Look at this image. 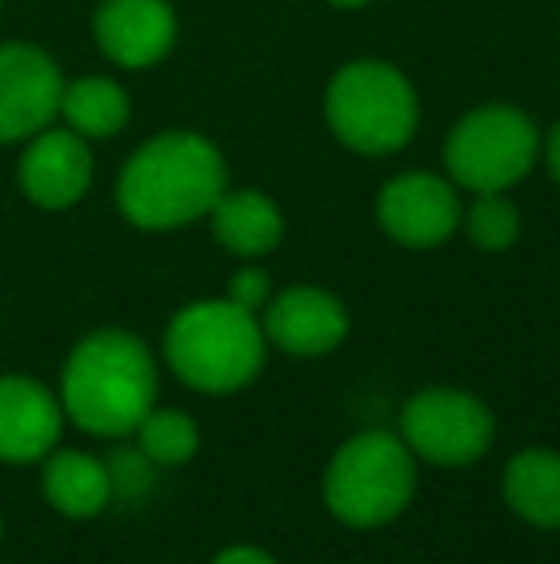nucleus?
Wrapping results in <instances>:
<instances>
[{
	"instance_id": "f257e3e1",
	"label": "nucleus",
	"mask_w": 560,
	"mask_h": 564,
	"mask_svg": "<svg viewBox=\"0 0 560 564\" xmlns=\"http://www.w3.org/2000/svg\"><path fill=\"white\" fill-rule=\"evenodd\" d=\"M58 400L66 423L92 438H128L157 403V365L128 330H92L62 365Z\"/></svg>"
},
{
	"instance_id": "f03ea898",
	"label": "nucleus",
	"mask_w": 560,
	"mask_h": 564,
	"mask_svg": "<svg viewBox=\"0 0 560 564\" xmlns=\"http://www.w3.org/2000/svg\"><path fill=\"white\" fill-rule=\"evenodd\" d=\"M227 193V165L208 139L169 131L150 139L120 177V212L142 230H173L211 216Z\"/></svg>"
},
{
	"instance_id": "7ed1b4c3",
	"label": "nucleus",
	"mask_w": 560,
	"mask_h": 564,
	"mask_svg": "<svg viewBox=\"0 0 560 564\" xmlns=\"http://www.w3.org/2000/svg\"><path fill=\"white\" fill-rule=\"evenodd\" d=\"M165 361L173 377L204 395L242 392L265 365V330L254 312L231 300H200L165 327Z\"/></svg>"
},
{
	"instance_id": "20e7f679",
	"label": "nucleus",
	"mask_w": 560,
	"mask_h": 564,
	"mask_svg": "<svg viewBox=\"0 0 560 564\" xmlns=\"http://www.w3.org/2000/svg\"><path fill=\"white\" fill-rule=\"evenodd\" d=\"M419 488V465L392 431H361L334 449L322 476V503L342 527L376 530L396 522Z\"/></svg>"
},
{
	"instance_id": "39448f33",
	"label": "nucleus",
	"mask_w": 560,
	"mask_h": 564,
	"mask_svg": "<svg viewBox=\"0 0 560 564\" xmlns=\"http://www.w3.org/2000/svg\"><path fill=\"white\" fill-rule=\"evenodd\" d=\"M334 134L358 154H392L415 134L419 105L407 77L388 62H350L327 93Z\"/></svg>"
},
{
	"instance_id": "423d86ee",
	"label": "nucleus",
	"mask_w": 560,
	"mask_h": 564,
	"mask_svg": "<svg viewBox=\"0 0 560 564\" xmlns=\"http://www.w3.org/2000/svg\"><path fill=\"white\" fill-rule=\"evenodd\" d=\"M538 154V131L518 108H480L453 127L446 147L449 173L472 193H503L523 181Z\"/></svg>"
},
{
	"instance_id": "0eeeda50",
	"label": "nucleus",
	"mask_w": 560,
	"mask_h": 564,
	"mask_svg": "<svg viewBox=\"0 0 560 564\" xmlns=\"http://www.w3.org/2000/svg\"><path fill=\"white\" fill-rule=\"evenodd\" d=\"M399 438L415 460L441 468L476 465L495 442V415L484 400L461 388L433 384L415 392L399 411Z\"/></svg>"
},
{
	"instance_id": "6e6552de",
	"label": "nucleus",
	"mask_w": 560,
	"mask_h": 564,
	"mask_svg": "<svg viewBox=\"0 0 560 564\" xmlns=\"http://www.w3.org/2000/svg\"><path fill=\"white\" fill-rule=\"evenodd\" d=\"M62 74L39 46H0V142L31 139L62 112Z\"/></svg>"
},
{
	"instance_id": "1a4fd4ad",
	"label": "nucleus",
	"mask_w": 560,
	"mask_h": 564,
	"mask_svg": "<svg viewBox=\"0 0 560 564\" xmlns=\"http://www.w3.org/2000/svg\"><path fill=\"white\" fill-rule=\"evenodd\" d=\"M66 411L58 392L35 377H0V465H35L62 442Z\"/></svg>"
},
{
	"instance_id": "9d476101",
	"label": "nucleus",
	"mask_w": 560,
	"mask_h": 564,
	"mask_svg": "<svg viewBox=\"0 0 560 564\" xmlns=\"http://www.w3.org/2000/svg\"><path fill=\"white\" fill-rule=\"evenodd\" d=\"M376 219L396 242L426 250L453 235L461 224V204L453 188L433 173H404L381 193Z\"/></svg>"
},
{
	"instance_id": "9b49d317",
	"label": "nucleus",
	"mask_w": 560,
	"mask_h": 564,
	"mask_svg": "<svg viewBox=\"0 0 560 564\" xmlns=\"http://www.w3.org/2000/svg\"><path fill=\"white\" fill-rule=\"evenodd\" d=\"M262 330L265 341H273L284 354L322 357L350 335V315H345L342 300L330 296L327 289L296 284V289H284L277 300H270Z\"/></svg>"
},
{
	"instance_id": "f8f14e48",
	"label": "nucleus",
	"mask_w": 560,
	"mask_h": 564,
	"mask_svg": "<svg viewBox=\"0 0 560 564\" xmlns=\"http://www.w3.org/2000/svg\"><path fill=\"white\" fill-rule=\"evenodd\" d=\"M92 158L77 131H39L20 162V188L39 208H69L89 193Z\"/></svg>"
},
{
	"instance_id": "ddd939ff",
	"label": "nucleus",
	"mask_w": 560,
	"mask_h": 564,
	"mask_svg": "<svg viewBox=\"0 0 560 564\" xmlns=\"http://www.w3.org/2000/svg\"><path fill=\"white\" fill-rule=\"evenodd\" d=\"M177 35V20L165 0H105L97 12V43L112 62L146 69L162 62Z\"/></svg>"
},
{
	"instance_id": "4468645a",
	"label": "nucleus",
	"mask_w": 560,
	"mask_h": 564,
	"mask_svg": "<svg viewBox=\"0 0 560 564\" xmlns=\"http://www.w3.org/2000/svg\"><path fill=\"white\" fill-rule=\"evenodd\" d=\"M43 499L62 519H97L112 503V476L85 449H54L43 460Z\"/></svg>"
},
{
	"instance_id": "2eb2a0df",
	"label": "nucleus",
	"mask_w": 560,
	"mask_h": 564,
	"mask_svg": "<svg viewBox=\"0 0 560 564\" xmlns=\"http://www.w3.org/2000/svg\"><path fill=\"white\" fill-rule=\"evenodd\" d=\"M503 499L523 522L538 530H560V453L526 446L503 468Z\"/></svg>"
},
{
	"instance_id": "dca6fc26",
	"label": "nucleus",
	"mask_w": 560,
	"mask_h": 564,
	"mask_svg": "<svg viewBox=\"0 0 560 564\" xmlns=\"http://www.w3.org/2000/svg\"><path fill=\"white\" fill-rule=\"evenodd\" d=\"M211 230L219 246L239 258H262L277 250L284 235V219L277 204L262 193H223L211 208Z\"/></svg>"
},
{
	"instance_id": "f3484780",
	"label": "nucleus",
	"mask_w": 560,
	"mask_h": 564,
	"mask_svg": "<svg viewBox=\"0 0 560 564\" xmlns=\"http://www.w3.org/2000/svg\"><path fill=\"white\" fill-rule=\"evenodd\" d=\"M62 116L81 139H108L128 123V93L108 77H81L62 89Z\"/></svg>"
},
{
	"instance_id": "a211bd4d",
	"label": "nucleus",
	"mask_w": 560,
	"mask_h": 564,
	"mask_svg": "<svg viewBox=\"0 0 560 564\" xmlns=\"http://www.w3.org/2000/svg\"><path fill=\"white\" fill-rule=\"evenodd\" d=\"M135 446L154 460L157 468L188 465L200 449V426L180 408H150V415L135 426Z\"/></svg>"
},
{
	"instance_id": "6ab92c4d",
	"label": "nucleus",
	"mask_w": 560,
	"mask_h": 564,
	"mask_svg": "<svg viewBox=\"0 0 560 564\" xmlns=\"http://www.w3.org/2000/svg\"><path fill=\"white\" fill-rule=\"evenodd\" d=\"M469 238L487 253L510 250L518 238V212L503 193H476V204L464 216Z\"/></svg>"
},
{
	"instance_id": "aec40b11",
	"label": "nucleus",
	"mask_w": 560,
	"mask_h": 564,
	"mask_svg": "<svg viewBox=\"0 0 560 564\" xmlns=\"http://www.w3.org/2000/svg\"><path fill=\"white\" fill-rule=\"evenodd\" d=\"M108 465V476H112V499H123V503H142L154 488V460L146 457L139 446L135 449H120L112 453Z\"/></svg>"
},
{
	"instance_id": "412c9836",
	"label": "nucleus",
	"mask_w": 560,
	"mask_h": 564,
	"mask_svg": "<svg viewBox=\"0 0 560 564\" xmlns=\"http://www.w3.org/2000/svg\"><path fill=\"white\" fill-rule=\"evenodd\" d=\"M227 300L239 304V307H246V312H257V307L270 300V276H265L262 269H239V273L231 276Z\"/></svg>"
},
{
	"instance_id": "4be33fe9",
	"label": "nucleus",
	"mask_w": 560,
	"mask_h": 564,
	"mask_svg": "<svg viewBox=\"0 0 560 564\" xmlns=\"http://www.w3.org/2000/svg\"><path fill=\"white\" fill-rule=\"evenodd\" d=\"M211 564H281L273 553L257 550V545H227L223 553H216Z\"/></svg>"
},
{
	"instance_id": "5701e85b",
	"label": "nucleus",
	"mask_w": 560,
	"mask_h": 564,
	"mask_svg": "<svg viewBox=\"0 0 560 564\" xmlns=\"http://www.w3.org/2000/svg\"><path fill=\"white\" fill-rule=\"evenodd\" d=\"M549 170H553V177L560 185V123L553 127V134H549Z\"/></svg>"
},
{
	"instance_id": "b1692460",
	"label": "nucleus",
	"mask_w": 560,
	"mask_h": 564,
	"mask_svg": "<svg viewBox=\"0 0 560 564\" xmlns=\"http://www.w3.org/2000/svg\"><path fill=\"white\" fill-rule=\"evenodd\" d=\"M330 4H338V8H361V4H369V0H330Z\"/></svg>"
},
{
	"instance_id": "393cba45",
	"label": "nucleus",
	"mask_w": 560,
	"mask_h": 564,
	"mask_svg": "<svg viewBox=\"0 0 560 564\" xmlns=\"http://www.w3.org/2000/svg\"><path fill=\"white\" fill-rule=\"evenodd\" d=\"M0 542H4V519H0Z\"/></svg>"
},
{
	"instance_id": "a878e982",
	"label": "nucleus",
	"mask_w": 560,
	"mask_h": 564,
	"mask_svg": "<svg viewBox=\"0 0 560 564\" xmlns=\"http://www.w3.org/2000/svg\"><path fill=\"white\" fill-rule=\"evenodd\" d=\"M0 564H4V561H0Z\"/></svg>"
}]
</instances>
